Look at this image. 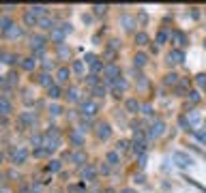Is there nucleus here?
Returning <instances> with one entry per match:
<instances>
[{"label":"nucleus","mask_w":206,"mask_h":193,"mask_svg":"<svg viewBox=\"0 0 206 193\" xmlns=\"http://www.w3.org/2000/svg\"><path fill=\"white\" fill-rule=\"evenodd\" d=\"M99 109H101L99 101H92V99H86V101L82 103V114H84V116H88V118H90V116H95V114H97Z\"/></svg>","instance_id":"obj_1"},{"label":"nucleus","mask_w":206,"mask_h":193,"mask_svg":"<svg viewBox=\"0 0 206 193\" xmlns=\"http://www.w3.org/2000/svg\"><path fill=\"white\" fill-rule=\"evenodd\" d=\"M172 159L176 161V165H180V167H189V165H193V159L189 157V154H185V152H172Z\"/></svg>","instance_id":"obj_2"},{"label":"nucleus","mask_w":206,"mask_h":193,"mask_svg":"<svg viewBox=\"0 0 206 193\" xmlns=\"http://www.w3.org/2000/svg\"><path fill=\"white\" fill-rule=\"evenodd\" d=\"M163 131H165L163 120H155V122H153V127H150V131H148V138H159Z\"/></svg>","instance_id":"obj_3"},{"label":"nucleus","mask_w":206,"mask_h":193,"mask_svg":"<svg viewBox=\"0 0 206 193\" xmlns=\"http://www.w3.org/2000/svg\"><path fill=\"white\" fill-rule=\"evenodd\" d=\"M110 133H112V131H110V125H105V122H103V125H99V127H97V138H99V140H107V138H110Z\"/></svg>","instance_id":"obj_4"},{"label":"nucleus","mask_w":206,"mask_h":193,"mask_svg":"<svg viewBox=\"0 0 206 193\" xmlns=\"http://www.w3.org/2000/svg\"><path fill=\"white\" fill-rule=\"evenodd\" d=\"M26 159H28V150H26V148H17V150L13 152V161H15V163H24Z\"/></svg>","instance_id":"obj_5"},{"label":"nucleus","mask_w":206,"mask_h":193,"mask_svg":"<svg viewBox=\"0 0 206 193\" xmlns=\"http://www.w3.org/2000/svg\"><path fill=\"white\" fill-rule=\"evenodd\" d=\"M82 176H84V180H95V176H97V170L92 167V165H86L82 170Z\"/></svg>","instance_id":"obj_6"},{"label":"nucleus","mask_w":206,"mask_h":193,"mask_svg":"<svg viewBox=\"0 0 206 193\" xmlns=\"http://www.w3.org/2000/svg\"><path fill=\"white\" fill-rule=\"evenodd\" d=\"M167 58H170V62H183V60H185V54H183L180 49H174V51H170Z\"/></svg>","instance_id":"obj_7"},{"label":"nucleus","mask_w":206,"mask_h":193,"mask_svg":"<svg viewBox=\"0 0 206 193\" xmlns=\"http://www.w3.org/2000/svg\"><path fill=\"white\" fill-rule=\"evenodd\" d=\"M45 11H47V9H45L43 4H32V6H30V13H32L35 17H39V15H45Z\"/></svg>","instance_id":"obj_8"},{"label":"nucleus","mask_w":206,"mask_h":193,"mask_svg":"<svg viewBox=\"0 0 206 193\" xmlns=\"http://www.w3.org/2000/svg\"><path fill=\"white\" fill-rule=\"evenodd\" d=\"M9 112H11V103H9V99H0V114L6 116Z\"/></svg>","instance_id":"obj_9"},{"label":"nucleus","mask_w":206,"mask_h":193,"mask_svg":"<svg viewBox=\"0 0 206 193\" xmlns=\"http://www.w3.org/2000/svg\"><path fill=\"white\" fill-rule=\"evenodd\" d=\"M56 77H58V82H67V80H69V69H67V67H62V69H58V73H56Z\"/></svg>","instance_id":"obj_10"},{"label":"nucleus","mask_w":206,"mask_h":193,"mask_svg":"<svg viewBox=\"0 0 206 193\" xmlns=\"http://www.w3.org/2000/svg\"><path fill=\"white\" fill-rule=\"evenodd\" d=\"M105 161H107L110 165H118V161H120V157H118V152H107V157H105Z\"/></svg>","instance_id":"obj_11"},{"label":"nucleus","mask_w":206,"mask_h":193,"mask_svg":"<svg viewBox=\"0 0 206 193\" xmlns=\"http://www.w3.org/2000/svg\"><path fill=\"white\" fill-rule=\"evenodd\" d=\"M133 150H135L137 154H144V150H146V144H144L142 140H135V142H133Z\"/></svg>","instance_id":"obj_12"},{"label":"nucleus","mask_w":206,"mask_h":193,"mask_svg":"<svg viewBox=\"0 0 206 193\" xmlns=\"http://www.w3.org/2000/svg\"><path fill=\"white\" fill-rule=\"evenodd\" d=\"M43 45H45V39H43L41 35L32 37V47H37V49H43Z\"/></svg>","instance_id":"obj_13"},{"label":"nucleus","mask_w":206,"mask_h":193,"mask_svg":"<svg viewBox=\"0 0 206 193\" xmlns=\"http://www.w3.org/2000/svg\"><path fill=\"white\" fill-rule=\"evenodd\" d=\"M4 32H6L9 37H13V39H15V37H22V28H17V26H11V28L4 30Z\"/></svg>","instance_id":"obj_14"},{"label":"nucleus","mask_w":206,"mask_h":193,"mask_svg":"<svg viewBox=\"0 0 206 193\" xmlns=\"http://www.w3.org/2000/svg\"><path fill=\"white\" fill-rule=\"evenodd\" d=\"M198 120H200V114L198 112H189L187 114V122L189 125H198Z\"/></svg>","instance_id":"obj_15"},{"label":"nucleus","mask_w":206,"mask_h":193,"mask_svg":"<svg viewBox=\"0 0 206 193\" xmlns=\"http://www.w3.org/2000/svg\"><path fill=\"white\" fill-rule=\"evenodd\" d=\"M39 84H43V86H47V88H52L54 84H52V77L47 75V73H43L41 77H39Z\"/></svg>","instance_id":"obj_16"},{"label":"nucleus","mask_w":206,"mask_h":193,"mask_svg":"<svg viewBox=\"0 0 206 193\" xmlns=\"http://www.w3.org/2000/svg\"><path fill=\"white\" fill-rule=\"evenodd\" d=\"M67 99L73 103V101H78V99H80V92H78L75 88H69V90H67Z\"/></svg>","instance_id":"obj_17"},{"label":"nucleus","mask_w":206,"mask_h":193,"mask_svg":"<svg viewBox=\"0 0 206 193\" xmlns=\"http://www.w3.org/2000/svg\"><path fill=\"white\" fill-rule=\"evenodd\" d=\"M135 43H137V45H146V43H148V37H146L144 32H137V35H135Z\"/></svg>","instance_id":"obj_18"},{"label":"nucleus","mask_w":206,"mask_h":193,"mask_svg":"<svg viewBox=\"0 0 206 193\" xmlns=\"http://www.w3.org/2000/svg\"><path fill=\"white\" fill-rule=\"evenodd\" d=\"M127 109H129V112H137V109H140V103H137L135 99H129V101H127Z\"/></svg>","instance_id":"obj_19"},{"label":"nucleus","mask_w":206,"mask_h":193,"mask_svg":"<svg viewBox=\"0 0 206 193\" xmlns=\"http://www.w3.org/2000/svg\"><path fill=\"white\" fill-rule=\"evenodd\" d=\"M24 22H26L28 26H35V24H37V17H35V15H32V13L28 11V13L24 15Z\"/></svg>","instance_id":"obj_20"},{"label":"nucleus","mask_w":206,"mask_h":193,"mask_svg":"<svg viewBox=\"0 0 206 193\" xmlns=\"http://www.w3.org/2000/svg\"><path fill=\"white\" fill-rule=\"evenodd\" d=\"M172 37H174V39H176V41H178V45H185V41H187V39H185V35H183V32H172Z\"/></svg>","instance_id":"obj_21"},{"label":"nucleus","mask_w":206,"mask_h":193,"mask_svg":"<svg viewBox=\"0 0 206 193\" xmlns=\"http://www.w3.org/2000/svg\"><path fill=\"white\" fill-rule=\"evenodd\" d=\"M144 64H146V56L144 54H137L135 56V67H144Z\"/></svg>","instance_id":"obj_22"},{"label":"nucleus","mask_w":206,"mask_h":193,"mask_svg":"<svg viewBox=\"0 0 206 193\" xmlns=\"http://www.w3.org/2000/svg\"><path fill=\"white\" fill-rule=\"evenodd\" d=\"M178 82V75L176 73H170V75H165V84L170 86V84H176Z\"/></svg>","instance_id":"obj_23"},{"label":"nucleus","mask_w":206,"mask_h":193,"mask_svg":"<svg viewBox=\"0 0 206 193\" xmlns=\"http://www.w3.org/2000/svg\"><path fill=\"white\" fill-rule=\"evenodd\" d=\"M71 140H73V144H78V146H82V135H80V133H78V131H73V133H71Z\"/></svg>","instance_id":"obj_24"},{"label":"nucleus","mask_w":206,"mask_h":193,"mask_svg":"<svg viewBox=\"0 0 206 193\" xmlns=\"http://www.w3.org/2000/svg\"><path fill=\"white\" fill-rule=\"evenodd\" d=\"M127 146H129V142H127V140H120V142L116 144V152H124V150H127Z\"/></svg>","instance_id":"obj_25"},{"label":"nucleus","mask_w":206,"mask_h":193,"mask_svg":"<svg viewBox=\"0 0 206 193\" xmlns=\"http://www.w3.org/2000/svg\"><path fill=\"white\" fill-rule=\"evenodd\" d=\"M22 64H24V69H28V71H30V69H35V58H26Z\"/></svg>","instance_id":"obj_26"},{"label":"nucleus","mask_w":206,"mask_h":193,"mask_svg":"<svg viewBox=\"0 0 206 193\" xmlns=\"http://www.w3.org/2000/svg\"><path fill=\"white\" fill-rule=\"evenodd\" d=\"M39 24H41V28H52V30L56 28V26H54V24H52V22H49L47 17H43V19H41V22H39Z\"/></svg>","instance_id":"obj_27"},{"label":"nucleus","mask_w":206,"mask_h":193,"mask_svg":"<svg viewBox=\"0 0 206 193\" xmlns=\"http://www.w3.org/2000/svg\"><path fill=\"white\" fill-rule=\"evenodd\" d=\"M73 71H75V73H84V62H82V60L73 62Z\"/></svg>","instance_id":"obj_28"},{"label":"nucleus","mask_w":206,"mask_h":193,"mask_svg":"<svg viewBox=\"0 0 206 193\" xmlns=\"http://www.w3.org/2000/svg\"><path fill=\"white\" fill-rule=\"evenodd\" d=\"M49 96H52V99H58V96H60V88H58V86H52V88H49Z\"/></svg>","instance_id":"obj_29"},{"label":"nucleus","mask_w":206,"mask_h":193,"mask_svg":"<svg viewBox=\"0 0 206 193\" xmlns=\"http://www.w3.org/2000/svg\"><path fill=\"white\" fill-rule=\"evenodd\" d=\"M47 170H49V172H58V170H60V161H52V163L47 165Z\"/></svg>","instance_id":"obj_30"},{"label":"nucleus","mask_w":206,"mask_h":193,"mask_svg":"<svg viewBox=\"0 0 206 193\" xmlns=\"http://www.w3.org/2000/svg\"><path fill=\"white\" fill-rule=\"evenodd\" d=\"M71 159H73L75 163H84V159H86V157H84V152H75V154H73Z\"/></svg>","instance_id":"obj_31"},{"label":"nucleus","mask_w":206,"mask_h":193,"mask_svg":"<svg viewBox=\"0 0 206 193\" xmlns=\"http://www.w3.org/2000/svg\"><path fill=\"white\" fill-rule=\"evenodd\" d=\"M90 67H92V71H95V75H97V71H101V69H105V67H103V64H101L99 60H95V62H92Z\"/></svg>","instance_id":"obj_32"},{"label":"nucleus","mask_w":206,"mask_h":193,"mask_svg":"<svg viewBox=\"0 0 206 193\" xmlns=\"http://www.w3.org/2000/svg\"><path fill=\"white\" fill-rule=\"evenodd\" d=\"M60 112H62V109H60V105H49V114H52V116H58Z\"/></svg>","instance_id":"obj_33"},{"label":"nucleus","mask_w":206,"mask_h":193,"mask_svg":"<svg viewBox=\"0 0 206 193\" xmlns=\"http://www.w3.org/2000/svg\"><path fill=\"white\" fill-rule=\"evenodd\" d=\"M86 82H88V86H97V75L92 73V75H88L86 77Z\"/></svg>","instance_id":"obj_34"},{"label":"nucleus","mask_w":206,"mask_h":193,"mask_svg":"<svg viewBox=\"0 0 206 193\" xmlns=\"http://www.w3.org/2000/svg\"><path fill=\"white\" fill-rule=\"evenodd\" d=\"M142 114L144 116H153V107L150 105H142Z\"/></svg>","instance_id":"obj_35"},{"label":"nucleus","mask_w":206,"mask_h":193,"mask_svg":"<svg viewBox=\"0 0 206 193\" xmlns=\"http://www.w3.org/2000/svg\"><path fill=\"white\" fill-rule=\"evenodd\" d=\"M19 120H22V122H35V118H32L30 114H22V116H19Z\"/></svg>","instance_id":"obj_36"},{"label":"nucleus","mask_w":206,"mask_h":193,"mask_svg":"<svg viewBox=\"0 0 206 193\" xmlns=\"http://www.w3.org/2000/svg\"><path fill=\"white\" fill-rule=\"evenodd\" d=\"M189 99H191V103H198V101H200V92H195V90L189 92Z\"/></svg>","instance_id":"obj_37"},{"label":"nucleus","mask_w":206,"mask_h":193,"mask_svg":"<svg viewBox=\"0 0 206 193\" xmlns=\"http://www.w3.org/2000/svg\"><path fill=\"white\" fill-rule=\"evenodd\" d=\"M92 9H95V13H97V15H101V13H105V9H107V6H105V4H103V6H101V4H97V6H92Z\"/></svg>","instance_id":"obj_38"},{"label":"nucleus","mask_w":206,"mask_h":193,"mask_svg":"<svg viewBox=\"0 0 206 193\" xmlns=\"http://www.w3.org/2000/svg\"><path fill=\"white\" fill-rule=\"evenodd\" d=\"M95 95H97V96H103V95H105V88H103V86H95Z\"/></svg>","instance_id":"obj_39"},{"label":"nucleus","mask_w":206,"mask_h":193,"mask_svg":"<svg viewBox=\"0 0 206 193\" xmlns=\"http://www.w3.org/2000/svg\"><path fill=\"white\" fill-rule=\"evenodd\" d=\"M198 84L202 86V88H206V75L202 73V75H198Z\"/></svg>","instance_id":"obj_40"},{"label":"nucleus","mask_w":206,"mask_h":193,"mask_svg":"<svg viewBox=\"0 0 206 193\" xmlns=\"http://www.w3.org/2000/svg\"><path fill=\"white\" fill-rule=\"evenodd\" d=\"M165 39H167V32H159V35H157V41H159V43H165Z\"/></svg>","instance_id":"obj_41"},{"label":"nucleus","mask_w":206,"mask_h":193,"mask_svg":"<svg viewBox=\"0 0 206 193\" xmlns=\"http://www.w3.org/2000/svg\"><path fill=\"white\" fill-rule=\"evenodd\" d=\"M198 138H200L202 142H206V133H202V131H198Z\"/></svg>","instance_id":"obj_42"},{"label":"nucleus","mask_w":206,"mask_h":193,"mask_svg":"<svg viewBox=\"0 0 206 193\" xmlns=\"http://www.w3.org/2000/svg\"><path fill=\"white\" fill-rule=\"evenodd\" d=\"M120 193H135V191H133V189H123Z\"/></svg>","instance_id":"obj_43"},{"label":"nucleus","mask_w":206,"mask_h":193,"mask_svg":"<svg viewBox=\"0 0 206 193\" xmlns=\"http://www.w3.org/2000/svg\"><path fill=\"white\" fill-rule=\"evenodd\" d=\"M105 193H116V191H114V189H107V191H105Z\"/></svg>","instance_id":"obj_44"},{"label":"nucleus","mask_w":206,"mask_h":193,"mask_svg":"<svg viewBox=\"0 0 206 193\" xmlns=\"http://www.w3.org/2000/svg\"><path fill=\"white\" fill-rule=\"evenodd\" d=\"M2 84H4V80H2V77H0V86H2Z\"/></svg>","instance_id":"obj_45"},{"label":"nucleus","mask_w":206,"mask_h":193,"mask_svg":"<svg viewBox=\"0 0 206 193\" xmlns=\"http://www.w3.org/2000/svg\"><path fill=\"white\" fill-rule=\"evenodd\" d=\"M0 163H2V152H0Z\"/></svg>","instance_id":"obj_46"},{"label":"nucleus","mask_w":206,"mask_h":193,"mask_svg":"<svg viewBox=\"0 0 206 193\" xmlns=\"http://www.w3.org/2000/svg\"><path fill=\"white\" fill-rule=\"evenodd\" d=\"M0 24H2V22H0ZM0 28H2V26H0Z\"/></svg>","instance_id":"obj_47"},{"label":"nucleus","mask_w":206,"mask_h":193,"mask_svg":"<svg viewBox=\"0 0 206 193\" xmlns=\"http://www.w3.org/2000/svg\"><path fill=\"white\" fill-rule=\"evenodd\" d=\"M204 45H206V43H204Z\"/></svg>","instance_id":"obj_48"}]
</instances>
